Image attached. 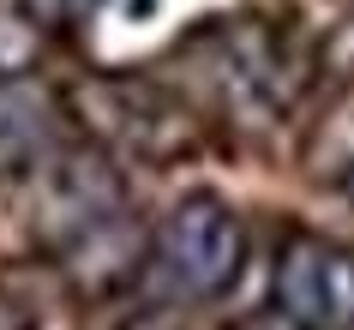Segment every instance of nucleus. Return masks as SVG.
<instances>
[{
  "instance_id": "obj_5",
  "label": "nucleus",
  "mask_w": 354,
  "mask_h": 330,
  "mask_svg": "<svg viewBox=\"0 0 354 330\" xmlns=\"http://www.w3.org/2000/svg\"><path fill=\"white\" fill-rule=\"evenodd\" d=\"M277 306L306 330H354V246L324 235H295L277 253Z\"/></svg>"
},
{
  "instance_id": "obj_1",
  "label": "nucleus",
  "mask_w": 354,
  "mask_h": 330,
  "mask_svg": "<svg viewBox=\"0 0 354 330\" xmlns=\"http://www.w3.org/2000/svg\"><path fill=\"white\" fill-rule=\"evenodd\" d=\"M241 264H246V228L216 192H187L156 222L145 246V282L180 306L228 294L241 282Z\"/></svg>"
},
{
  "instance_id": "obj_8",
  "label": "nucleus",
  "mask_w": 354,
  "mask_h": 330,
  "mask_svg": "<svg viewBox=\"0 0 354 330\" xmlns=\"http://www.w3.org/2000/svg\"><path fill=\"white\" fill-rule=\"evenodd\" d=\"M223 330H306L295 318V312H282L277 300H270V306H259V312H241V318H228Z\"/></svg>"
},
{
  "instance_id": "obj_9",
  "label": "nucleus",
  "mask_w": 354,
  "mask_h": 330,
  "mask_svg": "<svg viewBox=\"0 0 354 330\" xmlns=\"http://www.w3.org/2000/svg\"><path fill=\"white\" fill-rule=\"evenodd\" d=\"M324 66H330L336 78H348V84H354V19L336 24V37L324 42Z\"/></svg>"
},
{
  "instance_id": "obj_2",
  "label": "nucleus",
  "mask_w": 354,
  "mask_h": 330,
  "mask_svg": "<svg viewBox=\"0 0 354 330\" xmlns=\"http://www.w3.org/2000/svg\"><path fill=\"white\" fill-rule=\"evenodd\" d=\"M120 199H127V186L114 174L109 150L60 145L37 168V228L55 253H78L84 240L114 228L120 222Z\"/></svg>"
},
{
  "instance_id": "obj_3",
  "label": "nucleus",
  "mask_w": 354,
  "mask_h": 330,
  "mask_svg": "<svg viewBox=\"0 0 354 330\" xmlns=\"http://www.w3.org/2000/svg\"><path fill=\"white\" fill-rule=\"evenodd\" d=\"M73 102L84 109V127L102 145L132 150L138 163H174L180 150H192V114L168 84H150V78H96Z\"/></svg>"
},
{
  "instance_id": "obj_7",
  "label": "nucleus",
  "mask_w": 354,
  "mask_h": 330,
  "mask_svg": "<svg viewBox=\"0 0 354 330\" xmlns=\"http://www.w3.org/2000/svg\"><path fill=\"white\" fill-rule=\"evenodd\" d=\"M19 6H24V19H30V24H48V30H66L73 19H84V12H91L96 0H19Z\"/></svg>"
},
{
  "instance_id": "obj_11",
  "label": "nucleus",
  "mask_w": 354,
  "mask_h": 330,
  "mask_svg": "<svg viewBox=\"0 0 354 330\" xmlns=\"http://www.w3.org/2000/svg\"><path fill=\"white\" fill-rule=\"evenodd\" d=\"M342 186H348V204H354V168H348V174H342Z\"/></svg>"
},
{
  "instance_id": "obj_4",
  "label": "nucleus",
  "mask_w": 354,
  "mask_h": 330,
  "mask_svg": "<svg viewBox=\"0 0 354 330\" xmlns=\"http://www.w3.org/2000/svg\"><path fill=\"white\" fill-rule=\"evenodd\" d=\"M180 55L210 66V84L228 109H282L288 102V48L277 30H264L259 19H210L198 37L180 42Z\"/></svg>"
},
{
  "instance_id": "obj_10",
  "label": "nucleus",
  "mask_w": 354,
  "mask_h": 330,
  "mask_svg": "<svg viewBox=\"0 0 354 330\" xmlns=\"http://www.w3.org/2000/svg\"><path fill=\"white\" fill-rule=\"evenodd\" d=\"M120 330H180V324H174L168 312H138V318H127Z\"/></svg>"
},
{
  "instance_id": "obj_6",
  "label": "nucleus",
  "mask_w": 354,
  "mask_h": 330,
  "mask_svg": "<svg viewBox=\"0 0 354 330\" xmlns=\"http://www.w3.org/2000/svg\"><path fill=\"white\" fill-rule=\"evenodd\" d=\"M60 150V96L37 78H0V181L37 174Z\"/></svg>"
}]
</instances>
